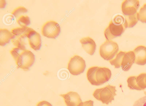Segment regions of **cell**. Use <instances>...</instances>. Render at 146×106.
<instances>
[{"label":"cell","mask_w":146,"mask_h":106,"mask_svg":"<svg viewBox=\"0 0 146 106\" xmlns=\"http://www.w3.org/2000/svg\"><path fill=\"white\" fill-rule=\"evenodd\" d=\"M10 53L15 61L18 68L27 71L34 64L35 57L31 51L18 47L13 48Z\"/></svg>","instance_id":"1"},{"label":"cell","mask_w":146,"mask_h":106,"mask_svg":"<svg viewBox=\"0 0 146 106\" xmlns=\"http://www.w3.org/2000/svg\"><path fill=\"white\" fill-rule=\"evenodd\" d=\"M111 73L108 68L94 66L88 70L86 76L88 80L92 85L98 86L106 82L111 78Z\"/></svg>","instance_id":"2"},{"label":"cell","mask_w":146,"mask_h":106,"mask_svg":"<svg viewBox=\"0 0 146 106\" xmlns=\"http://www.w3.org/2000/svg\"><path fill=\"white\" fill-rule=\"evenodd\" d=\"M116 90L115 86L108 85L103 87L96 89L93 95L97 100L103 103L108 104L114 99Z\"/></svg>","instance_id":"3"},{"label":"cell","mask_w":146,"mask_h":106,"mask_svg":"<svg viewBox=\"0 0 146 106\" xmlns=\"http://www.w3.org/2000/svg\"><path fill=\"white\" fill-rule=\"evenodd\" d=\"M32 28L27 27H17L12 29L11 32L12 34L11 42L16 47L25 49L26 43L25 39L27 38L28 32Z\"/></svg>","instance_id":"4"},{"label":"cell","mask_w":146,"mask_h":106,"mask_svg":"<svg viewBox=\"0 0 146 106\" xmlns=\"http://www.w3.org/2000/svg\"><path fill=\"white\" fill-rule=\"evenodd\" d=\"M119 49L116 42L112 40H106L100 46L99 53L104 59L110 60L117 54Z\"/></svg>","instance_id":"5"},{"label":"cell","mask_w":146,"mask_h":106,"mask_svg":"<svg viewBox=\"0 0 146 106\" xmlns=\"http://www.w3.org/2000/svg\"><path fill=\"white\" fill-rule=\"evenodd\" d=\"M86 67L85 61L81 57L75 55L71 57L68 65L67 69L73 75H78L84 72Z\"/></svg>","instance_id":"6"},{"label":"cell","mask_w":146,"mask_h":106,"mask_svg":"<svg viewBox=\"0 0 146 106\" xmlns=\"http://www.w3.org/2000/svg\"><path fill=\"white\" fill-rule=\"evenodd\" d=\"M125 28L123 24L115 23L112 19L104 30L105 37L107 40H111L117 37L121 36L124 32Z\"/></svg>","instance_id":"7"},{"label":"cell","mask_w":146,"mask_h":106,"mask_svg":"<svg viewBox=\"0 0 146 106\" xmlns=\"http://www.w3.org/2000/svg\"><path fill=\"white\" fill-rule=\"evenodd\" d=\"M60 28L59 24L53 21H50L45 23L41 29L42 34L49 38H55L59 34Z\"/></svg>","instance_id":"8"},{"label":"cell","mask_w":146,"mask_h":106,"mask_svg":"<svg viewBox=\"0 0 146 106\" xmlns=\"http://www.w3.org/2000/svg\"><path fill=\"white\" fill-rule=\"evenodd\" d=\"M139 5L138 0H125L122 3L121 9L124 16L133 15L137 13Z\"/></svg>","instance_id":"9"},{"label":"cell","mask_w":146,"mask_h":106,"mask_svg":"<svg viewBox=\"0 0 146 106\" xmlns=\"http://www.w3.org/2000/svg\"><path fill=\"white\" fill-rule=\"evenodd\" d=\"M27 36L30 47L35 50H39L41 44L40 34L32 28L28 32Z\"/></svg>","instance_id":"10"},{"label":"cell","mask_w":146,"mask_h":106,"mask_svg":"<svg viewBox=\"0 0 146 106\" xmlns=\"http://www.w3.org/2000/svg\"><path fill=\"white\" fill-rule=\"evenodd\" d=\"M60 96L64 99L67 106H77L82 102L80 97L77 92L70 91Z\"/></svg>","instance_id":"11"},{"label":"cell","mask_w":146,"mask_h":106,"mask_svg":"<svg viewBox=\"0 0 146 106\" xmlns=\"http://www.w3.org/2000/svg\"><path fill=\"white\" fill-rule=\"evenodd\" d=\"M133 52L135 55V63L142 65L146 64V47L139 46L134 49Z\"/></svg>","instance_id":"12"},{"label":"cell","mask_w":146,"mask_h":106,"mask_svg":"<svg viewBox=\"0 0 146 106\" xmlns=\"http://www.w3.org/2000/svg\"><path fill=\"white\" fill-rule=\"evenodd\" d=\"M82 46L86 52L90 55L95 52L96 44L94 40L89 36L82 38L80 40Z\"/></svg>","instance_id":"13"},{"label":"cell","mask_w":146,"mask_h":106,"mask_svg":"<svg viewBox=\"0 0 146 106\" xmlns=\"http://www.w3.org/2000/svg\"><path fill=\"white\" fill-rule=\"evenodd\" d=\"M135 55L133 51L125 52L123 57L121 67L124 70H128L135 62Z\"/></svg>","instance_id":"14"},{"label":"cell","mask_w":146,"mask_h":106,"mask_svg":"<svg viewBox=\"0 0 146 106\" xmlns=\"http://www.w3.org/2000/svg\"><path fill=\"white\" fill-rule=\"evenodd\" d=\"M12 34L11 32L6 28L0 29V45L5 46L12 39Z\"/></svg>","instance_id":"15"},{"label":"cell","mask_w":146,"mask_h":106,"mask_svg":"<svg viewBox=\"0 0 146 106\" xmlns=\"http://www.w3.org/2000/svg\"><path fill=\"white\" fill-rule=\"evenodd\" d=\"M124 16V25L125 28L133 27L137 24L138 21V12L133 15Z\"/></svg>","instance_id":"16"},{"label":"cell","mask_w":146,"mask_h":106,"mask_svg":"<svg viewBox=\"0 0 146 106\" xmlns=\"http://www.w3.org/2000/svg\"><path fill=\"white\" fill-rule=\"evenodd\" d=\"M125 52L120 51L116 55L115 58L110 60V64L114 66L115 68H118L121 67L123 57Z\"/></svg>","instance_id":"17"},{"label":"cell","mask_w":146,"mask_h":106,"mask_svg":"<svg viewBox=\"0 0 146 106\" xmlns=\"http://www.w3.org/2000/svg\"><path fill=\"white\" fill-rule=\"evenodd\" d=\"M17 21L21 27H27L30 23L29 17L27 15H21L17 18Z\"/></svg>","instance_id":"18"},{"label":"cell","mask_w":146,"mask_h":106,"mask_svg":"<svg viewBox=\"0 0 146 106\" xmlns=\"http://www.w3.org/2000/svg\"><path fill=\"white\" fill-rule=\"evenodd\" d=\"M138 20L146 23V3L140 8L138 13Z\"/></svg>","instance_id":"19"},{"label":"cell","mask_w":146,"mask_h":106,"mask_svg":"<svg viewBox=\"0 0 146 106\" xmlns=\"http://www.w3.org/2000/svg\"><path fill=\"white\" fill-rule=\"evenodd\" d=\"M27 9L23 7H19L15 9L12 12L11 14L16 18H18L22 15L21 14L27 13Z\"/></svg>","instance_id":"20"},{"label":"cell","mask_w":146,"mask_h":106,"mask_svg":"<svg viewBox=\"0 0 146 106\" xmlns=\"http://www.w3.org/2000/svg\"><path fill=\"white\" fill-rule=\"evenodd\" d=\"M133 106H146V95L137 100Z\"/></svg>","instance_id":"21"},{"label":"cell","mask_w":146,"mask_h":106,"mask_svg":"<svg viewBox=\"0 0 146 106\" xmlns=\"http://www.w3.org/2000/svg\"><path fill=\"white\" fill-rule=\"evenodd\" d=\"M94 102L92 100H89L84 102H82L77 106H93Z\"/></svg>","instance_id":"22"},{"label":"cell","mask_w":146,"mask_h":106,"mask_svg":"<svg viewBox=\"0 0 146 106\" xmlns=\"http://www.w3.org/2000/svg\"><path fill=\"white\" fill-rule=\"evenodd\" d=\"M36 106H52L49 102L46 101H42L39 102Z\"/></svg>","instance_id":"23"}]
</instances>
